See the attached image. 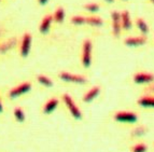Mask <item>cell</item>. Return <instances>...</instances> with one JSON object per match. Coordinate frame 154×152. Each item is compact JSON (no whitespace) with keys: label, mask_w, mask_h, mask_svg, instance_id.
Segmentation results:
<instances>
[{"label":"cell","mask_w":154,"mask_h":152,"mask_svg":"<svg viewBox=\"0 0 154 152\" xmlns=\"http://www.w3.org/2000/svg\"><path fill=\"white\" fill-rule=\"evenodd\" d=\"M63 101L66 105L67 109L69 110L70 114H71L75 120H81L82 119V112L80 110V108L75 105V101L72 99V97L69 95V94H64L63 95Z\"/></svg>","instance_id":"obj_1"},{"label":"cell","mask_w":154,"mask_h":152,"mask_svg":"<svg viewBox=\"0 0 154 152\" xmlns=\"http://www.w3.org/2000/svg\"><path fill=\"white\" fill-rule=\"evenodd\" d=\"M92 51L93 43L90 39H85L82 47V65L85 68H88L92 64Z\"/></svg>","instance_id":"obj_2"},{"label":"cell","mask_w":154,"mask_h":152,"mask_svg":"<svg viewBox=\"0 0 154 152\" xmlns=\"http://www.w3.org/2000/svg\"><path fill=\"white\" fill-rule=\"evenodd\" d=\"M59 79H62L65 82H70V83H75V84H84L88 82V79L83 76L75 75L71 72L68 71H62L58 73Z\"/></svg>","instance_id":"obj_3"},{"label":"cell","mask_w":154,"mask_h":152,"mask_svg":"<svg viewBox=\"0 0 154 152\" xmlns=\"http://www.w3.org/2000/svg\"><path fill=\"white\" fill-rule=\"evenodd\" d=\"M114 120L120 123H136L138 116L131 111H119L114 114Z\"/></svg>","instance_id":"obj_4"},{"label":"cell","mask_w":154,"mask_h":152,"mask_svg":"<svg viewBox=\"0 0 154 152\" xmlns=\"http://www.w3.org/2000/svg\"><path fill=\"white\" fill-rule=\"evenodd\" d=\"M30 90H31V83L23 82V83H21V84L14 86L13 88H11V91L9 92V97L14 99V98H17V97H20V96L24 95V94L28 93Z\"/></svg>","instance_id":"obj_5"},{"label":"cell","mask_w":154,"mask_h":152,"mask_svg":"<svg viewBox=\"0 0 154 152\" xmlns=\"http://www.w3.org/2000/svg\"><path fill=\"white\" fill-rule=\"evenodd\" d=\"M31 42H32V37L29 33H25L22 37L21 45H20V53L22 57H27L31 49Z\"/></svg>","instance_id":"obj_6"},{"label":"cell","mask_w":154,"mask_h":152,"mask_svg":"<svg viewBox=\"0 0 154 152\" xmlns=\"http://www.w3.org/2000/svg\"><path fill=\"white\" fill-rule=\"evenodd\" d=\"M111 22H112V34L116 38H119L122 31L121 25V15L118 11L111 12Z\"/></svg>","instance_id":"obj_7"},{"label":"cell","mask_w":154,"mask_h":152,"mask_svg":"<svg viewBox=\"0 0 154 152\" xmlns=\"http://www.w3.org/2000/svg\"><path fill=\"white\" fill-rule=\"evenodd\" d=\"M133 80L137 84H150L154 82V75L150 72H137L134 75Z\"/></svg>","instance_id":"obj_8"},{"label":"cell","mask_w":154,"mask_h":152,"mask_svg":"<svg viewBox=\"0 0 154 152\" xmlns=\"http://www.w3.org/2000/svg\"><path fill=\"white\" fill-rule=\"evenodd\" d=\"M124 43L127 47H141L146 43V36H136V37H127L124 40Z\"/></svg>","instance_id":"obj_9"},{"label":"cell","mask_w":154,"mask_h":152,"mask_svg":"<svg viewBox=\"0 0 154 152\" xmlns=\"http://www.w3.org/2000/svg\"><path fill=\"white\" fill-rule=\"evenodd\" d=\"M53 23V15L52 14H48L45 15L43 18H42L41 23H40V26H39V31L41 34H48L51 28V25Z\"/></svg>","instance_id":"obj_10"},{"label":"cell","mask_w":154,"mask_h":152,"mask_svg":"<svg viewBox=\"0 0 154 152\" xmlns=\"http://www.w3.org/2000/svg\"><path fill=\"white\" fill-rule=\"evenodd\" d=\"M16 43H17V39L15 37H12V38L1 42L0 43V54H5L7 52H9L15 47Z\"/></svg>","instance_id":"obj_11"},{"label":"cell","mask_w":154,"mask_h":152,"mask_svg":"<svg viewBox=\"0 0 154 152\" xmlns=\"http://www.w3.org/2000/svg\"><path fill=\"white\" fill-rule=\"evenodd\" d=\"M99 94H100V86H98V85L97 86H93L92 88H90V90L83 95L82 101H84V103H91V101H94L96 97H98Z\"/></svg>","instance_id":"obj_12"},{"label":"cell","mask_w":154,"mask_h":152,"mask_svg":"<svg viewBox=\"0 0 154 152\" xmlns=\"http://www.w3.org/2000/svg\"><path fill=\"white\" fill-rule=\"evenodd\" d=\"M58 105H59L58 98L52 97V98H50L49 101H46L45 104H44L42 111H43L44 114H50V113H52V112H53V111H54L55 109L57 108V106H58Z\"/></svg>","instance_id":"obj_13"},{"label":"cell","mask_w":154,"mask_h":152,"mask_svg":"<svg viewBox=\"0 0 154 152\" xmlns=\"http://www.w3.org/2000/svg\"><path fill=\"white\" fill-rule=\"evenodd\" d=\"M120 15H121V25H122V29L124 30H129L131 28V15H129L128 11H123L122 13H120Z\"/></svg>","instance_id":"obj_14"},{"label":"cell","mask_w":154,"mask_h":152,"mask_svg":"<svg viewBox=\"0 0 154 152\" xmlns=\"http://www.w3.org/2000/svg\"><path fill=\"white\" fill-rule=\"evenodd\" d=\"M137 104L143 108H154V96L144 95L137 101Z\"/></svg>","instance_id":"obj_15"},{"label":"cell","mask_w":154,"mask_h":152,"mask_svg":"<svg viewBox=\"0 0 154 152\" xmlns=\"http://www.w3.org/2000/svg\"><path fill=\"white\" fill-rule=\"evenodd\" d=\"M136 25L137 27H138L139 31L142 34V36H146V34H149V26H148V24L146 23V21H144L143 18L141 17H138L136 20Z\"/></svg>","instance_id":"obj_16"},{"label":"cell","mask_w":154,"mask_h":152,"mask_svg":"<svg viewBox=\"0 0 154 152\" xmlns=\"http://www.w3.org/2000/svg\"><path fill=\"white\" fill-rule=\"evenodd\" d=\"M65 20V10L63 7H58L53 14V21L56 23H63Z\"/></svg>","instance_id":"obj_17"},{"label":"cell","mask_w":154,"mask_h":152,"mask_svg":"<svg viewBox=\"0 0 154 152\" xmlns=\"http://www.w3.org/2000/svg\"><path fill=\"white\" fill-rule=\"evenodd\" d=\"M85 24H88L91 26H95V27H100V26H103V21L99 16H88V17H86V23Z\"/></svg>","instance_id":"obj_18"},{"label":"cell","mask_w":154,"mask_h":152,"mask_svg":"<svg viewBox=\"0 0 154 152\" xmlns=\"http://www.w3.org/2000/svg\"><path fill=\"white\" fill-rule=\"evenodd\" d=\"M37 80H38V82L40 83V84L45 86V88H52V86L54 85L53 81H52L49 77H46V76H44V75H39L38 77H37Z\"/></svg>","instance_id":"obj_19"},{"label":"cell","mask_w":154,"mask_h":152,"mask_svg":"<svg viewBox=\"0 0 154 152\" xmlns=\"http://www.w3.org/2000/svg\"><path fill=\"white\" fill-rule=\"evenodd\" d=\"M13 114H14V118H15L16 121L20 122V123H23V122L25 121L26 114L21 107H16V108L14 109V111H13Z\"/></svg>","instance_id":"obj_20"},{"label":"cell","mask_w":154,"mask_h":152,"mask_svg":"<svg viewBox=\"0 0 154 152\" xmlns=\"http://www.w3.org/2000/svg\"><path fill=\"white\" fill-rule=\"evenodd\" d=\"M84 9L85 10H88V12H91V13H96V12H98L99 11V9H100V5H98V3H96V2H90V3H85L84 5Z\"/></svg>","instance_id":"obj_21"},{"label":"cell","mask_w":154,"mask_h":152,"mask_svg":"<svg viewBox=\"0 0 154 152\" xmlns=\"http://www.w3.org/2000/svg\"><path fill=\"white\" fill-rule=\"evenodd\" d=\"M71 23L73 24V25H77V26L83 25V24L86 23V17L81 16V15H75L71 17Z\"/></svg>","instance_id":"obj_22"},{"label":"cell","mask_w":154,"mask_h":152,"mask_svg":"<svg viewBox=\"0 0 154 152\" xmlns=\"http://www.w3.org/2000/svg\"><path fill=\"white\" fill-rule=\"evenodd\" d=\"M146 150H148V148H146V144L139 142V144H137L134 146L133 149H131V151L133 152H146Z\"/></svg>","instance_id":"obj_23"},{"label":"cell","mask_w":154,"mask_h":152,"mask_svg":"<svg viewBox=\"0 0 154 152\" xmlns=\"http://www.w3.org/2000/svg\"><path fill=\"white\" fill-rule=\"evenodd\" d=\"M143 134H146V129H144L143 126L137 127V129H134L133 133H131L133 136H141V135H143Z\"/></svg>","instance_id":"obj_24"},{"label":"cell","mask_w":154,"mask_h":152,"mask_svg":"<svg viewBox=\"0 0 154 152\" xmlns=\"http://www.w3.org/2000/svg\"><path fill=\"white\" fill-rule=\"evenodd\" d=\"M38 2L40 5H45L46 3L49 2V0H38Z\"/></svg>","instance_id":"obj_25"},{"label":"cell","mask_w":154,"mask_h":152,"mask_svg":"<svg viewBox=\"0 0 154 152\" xmlns=\"http://www.w3.org/2000/svg\"><path fill=\"white\" fill-rule=\"evenodd\" d=\"M146 91H149V92H151V93H154V83L151 85V86H149V88H146Z\"/></svg>","instance_id":"obj_26"},{"label":"cell","mask_w":154,"mask_h":152,"mask_svg":"<svg viewBox=\"0 0 154 152\" xmlns=\"http://www.w3.org/2000/svg\"><path fill=\"white\" fill-rule=\"evenodd\" d=\"M3 111V105H2V101H1V98H0V113Z\"/></svg>","instance_id":"obj_27"},{"label":"cell","mask_w":154,"mask_h":152,"mask_svg":"<svg viewBox=\"0 0 154 152\" xmlns=\"http://www.w3.org/2000/svg\"><path fill=\"white\" fill-rule=\"evenodd\" d=\"M3 33H5V29H3L2 27H0V37L2 36V35H3Z\"/></svg>","instance_id":"obj_28"},{"label":"cell","mask_w":154,"mask_h":152,"mask_svg":"<svg viewBox=\"0 0 154 152\" xmlns=\"http://www.w3.org/2000/svg\"><path fill=\"white\" fill-rule=\"evenodd\" d=\"M105 1H107V2H109V3H111V2H113L114 0H105Z\"/></svg>","instance_id":"obj_29"},{"label":"cell","mask_w":154,"mask_h":152,"mask_svg":"<svg viewBox=\"0 0 154 152\" xmlns=\"http://www.w3.org/2000/svg\"><path fill=\"white\" fill-rule=\"evenodd\" d=\"M150 1H151V2H153V3H154V0H150Z\"/></svg>","instance_id":"obj_30"},{"label":"cell","mask_w":154,"mask_h":152,"mask_svg":"<svg viewBox=\"0 0 154 152\" xmlns=\"http://www.w3.org/2000/svg\"><path fill=\"white\" fill-rule=\"evenodd\" d=\"M1 1H2V0H0V2H1Z\"/></svg>","instance_id":"obj_31"}]
</instances>
